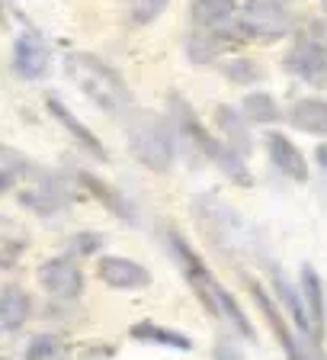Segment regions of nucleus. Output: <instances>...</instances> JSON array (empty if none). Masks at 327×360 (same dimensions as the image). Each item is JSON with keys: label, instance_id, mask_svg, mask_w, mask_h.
<instances>
[{"label": "nucleus", "instance_id": "obj_16", "mask_svg": "<svg viewBox=\"0 0 327 360\" xmlns=\"http://www.w3.org/2000/svg\"><path fill=\"white\" fill-rule=\"evenodd\" d=\"M267 151L276 171H283V177L305 184L308 180V158L295 148L292 139H286L283 132H267Z\"/></svg>", "mask_w": 327, "mask_h": 360}, {"label": "nucleus", "instance_id": "obj_30", "mask_svg": "<svg viewBox=\"0 0 327 360\" xmlns=\"http://www.w3.org/2000/svg\"><path fill=\"white\" fill-rule=\"evenodd\" d=\"M103 245H106V238L100 232H77L74 238H71V255H77V257L97 255Z\"/></svg>", "mask_w": 327, "mask_h": 360}, {"label": "nucleus", "instance_id": "obj_2", "mask_svg": "<svg viewBox=\"0 0 327 360\" xmlns=\"http://www.w3.org/2000/svg\"><path fill=\"white\" fill-rule=\"evenodd\" d=\"M67 77L84 90V97H90L109 116H122L132 110V90L122 81V75L112 65L90 52H71L65 58Z\"/></svg>", "mask_w": 327, "mask_h": 360}, {"label": "nucleus", "instance_id": "obj_10", "mask_svg": "<svg viewBox=\"0 0 327 360\" xmlns=\"http://www.w3.org/2000/svg\"><path fill=\"white\" fill-rule=\"evenodd\" d=\"M39 283L55 300H77L84 292V270L74 257H48L39 264Z\"/></svg>", "mask_w": 327, "mask_h": 360}, {"label": "nucleus", "instance_id": "obj_3", "mask_svg": "<svg viewBox=\"0 0 327 360\" xmlns=\"http://www.w3.org/2000/svg\"><path fill=\"white\" fill-rule=\"evenodd\" d=\"M193 216L199 222L202 235L228 255H257V232L241 219L238 210L225 206L218 196H199L193 202Z\"/></svg>", "mask_w": 327, "mask_h": 360}, {"label": "nucleus", "instance_id": "obj_12", "mask_svg": "<svg viewBox=\"0 0 327 360\" xmlns=\"http://www.w3.org/2000/svg\"><path fill=\"white\" fill-rule=\"evenodd\" d=\"M20 202L26 210L36 212V216H58V212H65L74 202V190L67 184H61V180L39 174V184L20 190Z\"/></svg>", "mask_w": 327, "mask_h": 360}, {"label": "nucleus", "instance_id": "obj_13", "mask_svg": "<svg viewBox=\"0 0 327 360\" xmlns=\"http://www.w3.org/2000/svg\"><path fill=\"white\" fill-rule=\"evenodd\" d=\"M74 180H77V184H81V187L87 190V193L93 196L97 202H103V206H106V210H109L116 219H122V222H128V225H138V212H135V202L128 200L122 190H116L112 184L100 180L97 174H90V171H77Z\"/></svg>", "mask_w": 327, "mask_h": 360}, {"label": "nucleus", "instance_id": "obj_28", "mask_svg": "<svg viewBox=\"0 0 327 360\" xmlns=\"http://www.w3.org/2000/svg\"><path fill=\"white\" fill-rule=\"evenodd\" d=\"M222 75L231 84H257V81H263V68L251 58H228L222 65Z\"/></svg>", "mask_w": 327, "mask_h": 360}, {"label": "nucleus", "instance_id": "obj_34", "mask_svg": "<svg viewBox=\"0 0 327 360\" xmlns=\"http://www.w3.org/2000/svg\"><path fill=\"white\" fill-rule=\"evenodd\" d=\"M321 10H324V20H327V0H321Z\"/></svg>", "mask_w": 327, "mask_h": 360}, {"label": "nucleus", "instance_id": "obj_19", "mask_svg": "<svg viewBox=\"0 0 327 360\" xmlns=\"http://www.w3.org/2000/svg\"><path fill=\"white\" fill-rule=\"evenodd\" d=\"M247 122H251V120L244 116V110H234V106H228V103L215 106V126H218V132L225 135V142H228L231 148L241 151L244 158L253 151V139H251Z\"/></svg>", "mask_w": 327, "mask_h": 360}, {"label": "nucleus", "instance_id": "obj_9", "mask_svg": "<svg viewBox=\"0 0 327 360\" xmlns=\"http://www.w3.org/2000/svg\"><path fill=\"white\" fill-rule=\"evenodd\" d=\"M241 42H247V39L241 32L238 20L228 22V26H218V30H199L196 26V32H189V39H186V55L193 65H208L231 49H238Z\"/></svg>", "mask_w": 327, "mask_h": 360}, {"label": "nucleus", "instance_id": "obj_4", "mask_svg": "<svg viewBox=\"0 0 327 360\" xmlns=\"http://www.w3.org/2000/svg\"><path fill=\"white\" fill-rule=\"evenodd\" d=\"M128 151L135 155V161L142 167L154 174H167L177 161V129L164 116H154V112H132L128 116Z\"/></svg>", "mask_w": 327, "mask_h": 360}, {"label": "nucleus", "instance_id": "obj_7", "mask_svg": "<svg viewBox=\"0 0 327 360\" xmlns=\"http://www.w3.org/2000/svg\"><path fill=\"white\" fill-rule=\"evenodd\" d=\"M247 290H251V300L253 306L260 309V315L267 319L269 331L276 335V341H279V347H283V354L289 360H324L321 357V347H308V341H302L305 335H295V331L289 328V322L283 319V309L273 302V296H269L267 286H260L257 280H247Z\"/></svg>", "mask_w": 327, "mask_h": 360}, {"label": "nucleus", "instance_id": "obj_32", "mask_svg": "<svg viewBox=\"0 0 327 360\" xmlns=\"http://www.w3.org/2000/svg\"><path fill=\"white\" fill-rule=\"evenodd\" d=\"M215 360H241V354L222 341V345H215Z\"/></svg>", "mask_w": 327, "mask_h": 360}, {"label": "nucleus", "instance_id": "obj_27", "mask_svg": "<svg viewBox=\"0 0 327 360\" xmlns=\"http://www.w3.org/2000/svg\"><path fill=\"white\" fill-rule=\"evenodd\" d=\"M122 4H126V16L132 26H148L167 10L171 0H122Z\"/></svg>", "mask_w": 327, "mask_h": 360}, {"label": "nucleus", "instance_id": "obj_23", "mask_svg": "<svg viewBox=\"0 0 327 360\" xmlns=\"http://www.w3.org/2000/svg\"><path fill=\"white\" fill-rule=\"evenodd\" d=\"M29 315H32V300L26 296V290L4 286V292H0V328L4 331L22 328Z\"/></svg>", "mask_w": 327, "mask_h": 360}, {"label": "nucleus", "instance_id": "obj_29", "mask_svg": "<svg viewBox=\"0 0 327 360\" xmlns=\"http://www.w3.org/2000/svg\"><path fill=\"white\" fill-rule=\"evenodd\" d=\"M61 351H65V347H61V341L55 335H39L26 345L22 357L26 360H55V357H61Z\"/></svg>", "mask_w": 327, "mask_h": 360}, {"label": "nucleus", "instance_id": "obj_21", "mask_svg": "<svg viewBox=\"0 0 327 360\" xmlns=\"http://www.w3.org/2000/svg\"><path fill=\"white\" fill-rule=\"evenodd\" d=\"M132 341H142V345H157V347H171V351H193V341L183 335V331H173L167 325H157L151 319L132 325Z\"/></svg>", "mask_w": 327, "mask_h": 360}, {"label": "nucleus", "instance_id": "obj_11", "mask_svg": "<svg viewBox=\"0 0 327 360\" xmlns=\"http://www.w3.org/2000/svg\"><path fill=\"white\" fill-rule=\"evenodd\" d=\"M48 65H52L48 42L36 30L20 32L13 42V75L22 81H42L48 75Z\"/></svg>", "mask_w": 327, "mask_h": 360}, {"label": "nucleus", "instance_id": "obj_20", "mask_svg": "<svg viewBox=\"0 0 327 360\" xmlns=\"http://www.w3.org/2000/svg\"><path fill=\"white\" fill-rule=\"evenodd\" d=\"M302 296H305V306H308V319H312V328H314V338H324V328H327V302H324V283H321L318 270L312 264H302Z\"/></svg>", "mask_w": 327, "mask_h": 360}, {"label": "nucleus", "instance_id": "obj_18", "mask_svg": "<svg viewBox=\"0 0 327 360\" xmlns=\"http://www.w3.org/2000/svg\"><path fill=\"white\" fill-rule=\"evenodd\" d=\"M286 120H289V126L298 129V132L327 139V100H321V97L295 100V103L289 106V112H286Z\"/></svg>", "mask_w": 327, "mask_h": 360}, {"label": "nucleus", "instance_id": "obj_33", "mask_svg": "<svg viewBox=\"0 0 327 360\" xmlns=\"http://www.w3.org/2000/svg\"><path fill=\"white\" fill-rule=\"evenodd\" d=\"M314 158H318V167L327 174V142L318 145V151H314Z\"/></svg>", "mask_w": 327, "mask_h": 360}, {"label": "nucleus", "instance_id": "obj_31", "mask_svg": "<svg viewBox=\"0 0 327 360\" xmlns=\"http://www.w3.org/2000/svg\"><path fill=\"white\" fill-rule=\"evenodd\" d=\"M20 251H26V238H4V251H0V267H13Z\"/></svg>", "mask_w": 327, "mask_h": 360}, {"label": "nucleus", "instance_id": "obj_17", "mask_svg": "<svg viewBox=\"0 0 327 360\" xmlns=\"http://www.w3.org/2000/svg\"><path fill=\"white\" fill-rule=\"evenodd\" d=\"M45 106H48V112H52V120H58V126H61V129H67V135H71V139H74V142L81 145V148L87 151V155L100 158V161H106V158H109V151H106V145L100 142L97 135L90 132V129L84 126V122L77 120L74 112L67 110V106L61 103L58 97H52V94H48V97H45Z\"/></svg>", "mask_w": 327, "mask_h": 360}, {"label": "nucleus", "instance_id": "obj_25", "mask_svg": "<svg viewBox=\"0 0 327 360\" xmlns=\"http://www.w3.org/2000/svg\"><path fill=\"white\" fill-rule=\"evenodd\" d=\"M218 309H222V319L231 325V328L238 331L241 338H247V341H253L257 338V331H253V325H251V319L244 315V309L238 306V300L231 296L228 290H225L222 283H218Z\"/></svg>", "mask_w": 327, "mask_h": 360}, {"label": "nucleus", "instance_id": "obj_15", "mask_svg": "<svg viewBox=\"0 0 327 360\" xmlns=\"http://www.w3.org/2000/svg\"><path fill=\"white\" fill-rule=\"evenodd\" d=\"M269 277H273V290H276V300L283 302L286 315L292 319V325L298 328V335H305L312 345L321 347V341L314 338V328H312V319H308V306H305V296H298V290L286 280V274L279 267H269Z\"/></svg>", "mask_w": 327, "mask_h": 360}, {"label": "nucleus", "instance_id": "obj_8", "mask_svg": "<svg viewBox=\"0 0 327 360\" xmlns=\"http://www.w3.org/2000/svg\"><path fill=\"white\" fill-rule=\"evenodd\" d=\"M283 65L298 81L314 84V87H327V42H321L318 36L298 39L289 52H286Z\"/></svg>", "mask_w": 327, "mask_h": 360}, {"label": "nucleus", "instance_id": "obj_24", "mask_svg": "<svg viewBox=\"0 0 327 360\" xmlns=\"http://www.w3.org/2000/svg\"><path fill=\"white\" fill-rule=\"evenodd\" d=\"M241 110H244V116L251 122H257V126H269V122H276L279 116H283L279 103H276L269 94H263V90H253V94H247L244 103H241Z\"/></svg>", "mask_w": 327, "mask_h": 360}, {"label": "nucleus", "instance_id": "obj_5", "mask_svg": "<svg viewBox=\"0 0 327 360\" xmlns=\"http://www.w3.org/2000/svg\"><path fill=\"white\" fill-rule=\"evenodd\" d=\"M238 26L247 42H279L292 32V13L283 0H244Z\"/></svg>", "mask_w": 327, "mask_h": 360}, {"label": "nucleus", "instance_id": "obj_6", "mask_svg": "<svg viewBox=\"0 0 327 360\" xmlns=\"http://www.w3.org/2000/svg\"><path fill=\"white\" fill-rule=\"evenodd\" d=\"M167 245H171L173 261H177L180 270H183L186 283L193 286L196 300L202 302V309H206L208 315L222 319V309H218V280L212 277V270L202 264V257L196 255L193 245H189V241H186L177 229H171V232H167Z\"/></svg>", "mask_w": 327, "mask_h": 360}, {"label": "nucleus", "instance_id": "obj_1", "mask_svg": "<svg viewBox=\"0 0 327 360\" xmlns=\"http://www.w3.org/2000/svg\"><path fill=\"white\" fill-rule=\"evenodd\" d=\"M167 110H171V122H173L180 139H186L206 161H212L225 177H231V184H238V187H253V174L247 171L244 155L234 151L228 142H218L215 135H208L206 126H202V120L196 116V110L189 106V100H186L183 94L171 90V94H167Z\"/></svg>", "mask_w": 327, "mask_h": 360}, {"label": "nucleus", "instance_id": "obj_26", "mask_svg": "<svg viewBox=\"0 0 327 360\" xmlns=\"http://www.w3.org/2000/svg\"><path fill=\"white\" fill-rule=\"evenodd\" d=\"M0 190H4V193H10V190H13V184H16V177H20V174H29L32 171V165H29V158H22L20 151H13L7 145V148L0 151Z\"/></svg>", "mask_w": 327, "mask_h": 360}, {"label": "nucleus", "instance_id": "obj_35", "mask_svg": "<svg viewBox=\"0 0 327 360\" xmlns=\"http://www.w3.org/2000/svg\"><path fill=\"white\" fill-rule=\"evenodd\" d=\"M4 360H10V357H4Z\"/></svg>", "mask_w": 327, "mask_h": 360}, {"label": "nucleus", "instance_id": "obj_22", "mask_svg": "<svg viewBox=\"0 0 327 360\" xmlns=\"http://www.w3.org/2000/svg\"><path fill=\"white\" fill-rule=\"evenodd\" d=\"M238 0H193L189 16L199 30H218L238 20Z\"/></svg>", "mask_w": 327, "mask_h": 360}, {"label": "nucleus", "instance_id": "obj_14", "mask_svg": "<svg viewBox=\"0 0 327 360\" xmlns=\"http://www.w3.org/2000/svg\"><path fill=\"white\" fill-rule=\"evenodd\" d=\"M97 274L106 286L112 290H145L151 283V274L142 267L138 261H128V257H100L97 264Z\"/></svg>", "mask_w": 327, "mask_h": 360}]
</instances>
